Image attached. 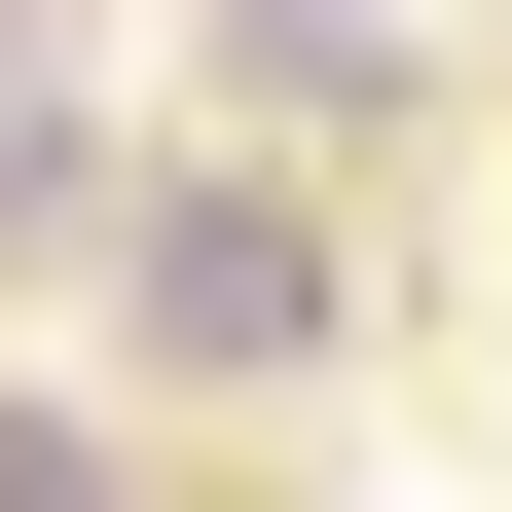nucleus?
Returning <instances> with one entry per match:
<instances>
[{"label": "nucleus", "instance_id": "2", "mask_svg": "<svg viewBox=\"0 0 512 512\" xmlns=\"http://www.w3.org/2000/svg\"><path fill=\"white\" fill-rule=\"evenodd\" d=\"M0 183H37V37H0Z\"/></svg>", "mask_w": 512, "mask_h": 512}, {"label": "nucleus", "instance_id": "1", "mask_svg": "<svg viewBox=\"0 0 512 512\" xmlns=\"http://www.w3.org/2000/svg\"><path fill=\"white\" fill-rule=\"evenodd\" d=\"M110 293H147V366H293V330H330V256L256 220V183H183V220L110 256Z\"/></svg>", "mask_w": 512, "mask_h": 512}]
</instances>
